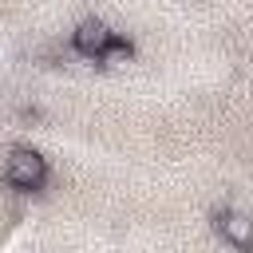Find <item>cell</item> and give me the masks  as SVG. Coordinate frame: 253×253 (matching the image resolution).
I'll return each mask as SVG.
<instances>
[{
	"mask_svg": "<svg viewBox=\"0 0 253 253\" xmlns=\"http://www.w3.org/2000/svg\"><path fill=\"white\" fill-rule=\"evenodd\" d=\"M71 43L79 55L87 59H103V55H130V43H123L103 20H83L75 32H71Z\"/></svg>",
	"mask_w": 253,
	"mask_h": 253,
	"instance_id": "6da1fadb",
	"label": "cell"
},
{
	"mask_svg": "<svg viewBox=\"0 0 253 253\" xmlns=\"http://www.w3.org/2000/svg\"><path fill=\"white\" fill-rule=\"evenodd\" d=\"M4 178L16 186V190H40L47 182V162L40 150L32 146H16L8 158H4Z\"/></svg>",
	"mask_w": 253,
	"mask_h": 253,
	"instance_id": "7a4b0ae2",
	"label": "cell"
},
{
	"mask_svg": "<svg viewBox=\"0 0 253 253\" xmlns=\"http://www.w3.org/2000/svg\"><path fill=\"white\" fill-rule=\"evenodd\" d=\"M213 229H217L221 241H229L237 253H253V217H249L245 210H233V206L217 210V213H213Z\"/></svg>",
	"mask_w": 253,
	"mask_h": 253,
	"instance_id": "3957f363",
	"label": "cell"
}]
</instances>
